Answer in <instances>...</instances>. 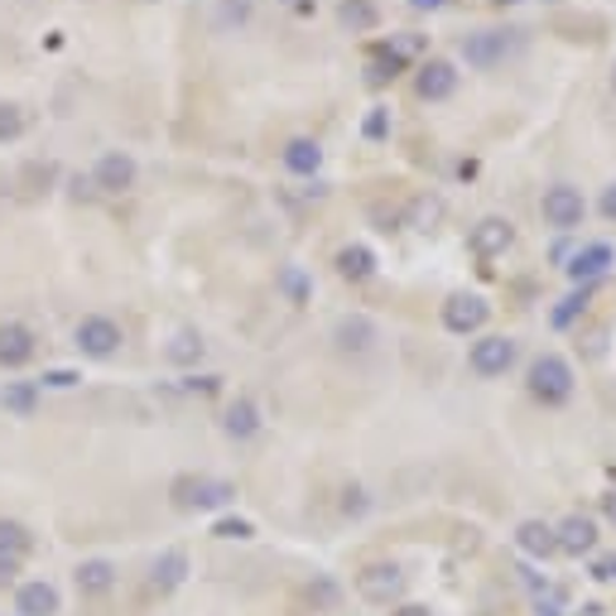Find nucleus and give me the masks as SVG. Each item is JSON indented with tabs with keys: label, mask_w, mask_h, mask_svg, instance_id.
<instances>
[{
	"label": "nucleus",
	"mask_w": 616,
	"mask_h": 616,
	"mask_svg": "<svg viewBox=\"0 0 616 616\" xmlns=\"http://www.w3.org/2000/svg\"><path fill=\"white\" fill-rule=\"evenodd\" d=\"M526 386H530V396L540 400V404L559 410V404H569V396H573V366L563 361L559 352H544V357H534V361H530Z\"/></svg>",
	"instance_id": "1"
},
{
	"label": "nucleus",
	"mask_w": 616,
	"mask_h": 616,
	"mask_svg": "<svg viewBox=\"0 0 616 616\" xmlns=\"http://www.w3.org/2000/svg\"><path fill=\"white\" fill-rule=\"evenodd\" d=\"M121 343H126L121 323L107 318V313H87V318H77V327H73V347L91 361H111L116 352H121Z\"/></svg>",
	"instance_id": "2"
},
{
	"label": "nucleus",
	"mask_w": 616,
	"mask_h": 616,
	"mask_svg": "<svg viewBox=\"0 0 616 616\" xmlns=\"http://www.w3.org/2000/svg\"><path fill=\"white\" fill-rule=\"evenodd\" d=\"M236 501V487L221 477H179L174 482V506L179 510H221Z\"/></svg>",
	"instance_id": "3"
},
{
	"label": "nucleus",
	"mask_w": 616,
	"mask_h": 616,
	"mask_svg": "<svg viewBox=\"0 0 616 616\" xmlns=\"http://www.w3.org/2000/svg\"><path fill=\"white\" fill-rule=\"evenodd\" d=\"M516 357H520V347H516V337H506V333H487V337H477L472 343V352H467V366L477 376H506L510 366H516Z\"/></svg>",
	"instance_id": "4"
},
{
	"label": "nucleus",
	"mask_w": 616,
	"mask_h": 616,
	"mask_svg": "<svg viewBox=\"0 0 616 616\" xmlns=\"http://www.w3.org/2000/svg\"><path fill=\"white\" fill-rule=\"evenodd\" d=\"M540 213H544V221L554 231H573V227H583L587 203H583V193L573 188V183H554V188H544Z\"/></svg>",
	"instance_id": "5"
},
{
	"label": "nucleus",
	"mask_w": 616,
	"mask_h": 616,
	"mask_svg": "<svg viewBox=\"0 0 616 616\" xmlns=\"http://www.w3.org/2000/svg\"><path fill=\"white\" fill-rule=\"evenodd\" d=\"M357 593L366 602H376V607H390L400 593H404V573H400V563H366V569L357 573Z\"/></svg>",
	"instance_id": "6"
},
{
	"label": "nucleus",
	"mask_w": 616,
	"mask_h": 616,
	"mask_svg": "<svg viewBox=\"0 0 616 616\" xmlns=\"http://www.w3.org/2000/svg\"><path fill=\"white\" fill-rule=\"evenodd\" d=\"M491 318V304L482 294H453L449 304H443V327H449L453 337H472V333H482Z\"/></svg>",
	"instance_id": "7"
},
{
	"label": "nucleus",
	"mask_w": 616,
	"mask_h": 616,
	"mask_svg": "<svg viewBox=\"0 0 616 616\" xmlns=\"http://www.w3.org/2000/svg\"><path fill=\"white\" fill-rule=\"evenodd\" d=\"M414 48H419V39H410V34H400V39H390V44H381V48L371 54V63H366V83H371V87L396 83L400 68L410 63Z\"/></svg>",
	"instance_id": "8"
},
{
	"label": "nucleus",
	"mask_w": 616,
	"mask_h": 616,
	"mask_svg": "<svg viewBox=\"0 0 616 616\" xmlns=\"http://www.w3.org/2000/svg\"><path fill=\"white\" fill-rule=\"evenodd\" d=\"M616 266V246L612 241H587V246H579V251L569 256V280L573 284H597L602 274H607Z\"/></svg>",
	"instance_id": "9"
},
{
	"label": "nucleus",
	"mask_w": 616,
	"mask_h": 616,
	"mask_svg": "<svg viewBox=\"0 0 616 616\" xmlns=\"http://www.w3.org/2000/svg\"><path fill=\"white\" fill-rule=\"evenodd\" d=\"M467 246H472V256H482V260L506 256L510 246H516V221H510V217H482L477 227H472Z\"/></svg>",
	"instance_id": "10"
},
{
	"label": "nucleus",
	"mask_w": 616,
	"mask_h": 616,
	"mask_svg": "<svg viewBox=\"0 0 616 616\" xmlns=\"http://www.w3.org/2000/svg\"><path fill=\"white\" fill-rule=\"evenodd\" d=\"M91 188L97 193H126L136 188V160L126 150H107L97 164H91Z\"/></svg>",
	"instance_id": "11"
},
{
	"label": "nucleus",
	"mask_w": 616,
	"mask_h": 616,
	"mask_svg": "<svg viewBox=\"0 0 616 616\" xmlns=\"http://www.w3.org/2000/svg\"><path fill=\"white\" fill-rule=\"evenodd\" d=\"M376 337H381V327L366 318V313H343V318L333 323V347L347 352V357H361V352H371Z\"/></svg>",
	"instance_id": "12"
},
{
	"label": "nucleus",
	"mask_w": 616,
	"mask_h": 616,
	"mask_svg": "<svg viewBox=\"0 0 616 616\" xmlns=\"http://www.w3.org/2000/svg\"><path fill=\"white\" fill-rule=\"evenodd\" d=\"M510 54V34L506 30H477V34H467L463 39V63L467 68H496V63H501Z\"/></svg>",
	"instance_id": "13"
},
{
	"label": "nucleus",
	"mask_w": 616,
	"mask_h": 616,
	"mask_svg": "<svg viewBox=\"0 0 616 616\" xmlns=\"http://www.w3.org/2000/svg\"><path fill=\"white\" fill-rule=\"evenodd\" d=\"M188 554L183 549H164V554H154L150 559V593H160V597H169V593H179L183 583H188Z\"/></svg>",
	"instance_id": "14"
},
{
	"label": "nucleus",
	"mask_w": 616,
	"mask_h": 616,
	"mask_svg": "<svg viewBox=\"0 0 616 616\" xmlns=\"http://www.w3.org/2000/svg\"><path fill=\"white\" fill-rule=\"evenodd\" d=\"M63 593L48 579H30L15 587V616H58Z\"/></svg>",
	"instance_id": "15"
},
{
	"label": "nucleus",
	"mask_w": 616,
	"mask_h": 616,
	"mask_svg": "<svg viewBox=\"0 0 616 616\" xmlns=\"http://www.w3.org/2000/svg\"><path fill=\"white\" fill-rule=\"evenodd\" d=\"M414 91H419L424 101H449L453 91H457V68H453L449 58H429V63H419Z\"/></svg>",
	"instance_id": "16"
},
{
	"label": "nucleus",
	"mask_w": 616,
	"mask_h": 616,
	"mask_svg": "<svg viewBox=\"0 0 616 616\" xmlns=\"http://www.w3.org/2000/svg\"><path fill=\"white\" fill-rule=\"evenodd\" d=\"M34 352H39V343H34L30 327H24V323H0V366H6V371L30 366Z\"/></svg>",
	"instance_id": "17"
},
{
	"label": "nucleus",
	"mask_w": 616,
	"mask_h": 616,
	"mask_svg": "<svg viewBox=\"0 0 616 616\" xmlns=\"http://www.w3.org/2000/svg\"><path fill=\"white\" fill-rule=\"evenodd\" d=\"M554 544H559V554L583 559V554H593L597 549V526L587 516H569V520H559L554 526Z\"/></svg>",
	"instance_id": "18"
},
{
	"label": "nucleus",
	"mask_w": 616,
	"mask_h": 616,
	"mask_svg": "<svg viewBox=\"0 0 616 616\" xmlns=\"http://www.w3.org/2000/svg\"><path fill=\"white\" fill-rule=\"evenodd\" d=\"M116 579H121V569H116L111 559H83L73 569V583H77V593L83 597H107L116 587Z\"/></svg>",
	"instance_id": "19"
},
{
	"label": "nucleus",
	"mask_w": 616,
	"mask_h": 616,
	"mask_svg": "<svg viewBox=\"0 0 616 616\" xmlns=\"http://www.w3.org/2000/svg\"><path fill=\"white\" fill-rule=\"evenodd\" d=\"M516 549H520L526 559H534V563L554 559V554H559V544H554V526H544V520H520V530H516Z\"/></svg>",
	"instance_id": "20"
},
{
	"label": "nucleus",
	"mask_w": 616,
	"mask_h": 616,
	"mask_svg": "<svg viewBox=\"0 0 616 616\" xmlns=\"http://www.w3.org/2000/svg\"><path fill=\"white\" fill-rule=\"evenodd\" d=\"M280 160H284V169H290V174L313 179L323 169V145H318V140H309V136H294L290 145L280 150Z\"/></svg>",
	"instance_id": "21"
},
{
	"label": "nucleus",
	"mask_w": 616,
	"mask_h": 616,
	"mask_svg": "<svg viewBox=\"0 0 616 616\" xmlns=\"http://www.w3.org/2000/svg\"><path fill=\"white\" fill-rule=\"evenodd\" d=\"M221 434L236 439V443H246V439H256L260 434V410H256V400H231L227 404V414H221Z\"/></svg>",
	"instance_id": "22"
},
{
	"label": "nucleus",
	"mask_w": 616,
	"mask_h": 616,
	"mask_svg": "<svg viewBox=\"0 0 616 616\" xmlns=\"http://www.w3.org/2000/svg\"><path fill=\"white\" fill-rule=\"evenodd\" d=\"M337 274H343V280H352V284H361V280H371L376 274V251L371 246H361V241H352V246H343V251H337Z\"/></svg>",
	"instance_id": "23"
},
{
	"label": "nucleus",
	"mask_w": 616,
	"mask_h": 616,
	"mask_svg": "<svg viewBox=\"0 0 616 616\" xmlns=\"http://www.w3.org/2000/svg\"><path fill=\"white\" fill-rule=\"evenodd\" d=\"M593 290H597V284H573V294H563L559 304H554L549 323H554L559 333H563V327H573V323H579L583 313H587V304H593Z\"/></svg>",
	"instance_id": "24"
},
{
	"label": "nucleus",
	"mask_w": 616,
	"mask_h": 616,
	"mask_svg": "<svg viewBox=\"0 0 616 616\" xmlns=\"http://www.w3.org/2000/svg\"><path fill=\"white\" fill-rule=\"evenodd\" d=\"M203 352H207V343H203V333H193V327H179V333L164 343V357L174 366H198Z\"/></svg>",
	"instance_id": "25"
},
{
	"label": "nucleus",
	"mask_w": 616,
	"mask_h": 616,
	"mask_svg": "<svg viewBox=\"0 0 616 616\" xmlns=\"http://www.w3.org/2000/svg\"><path fill=\"white\" fill-rule=\"evenodd\" d=\"M337 20H343V30H352V34H371L376 24H381V10H376V0H343V6H337Z\"/></svg>",
	"instance_id": "26"
},
{
	"label": "nucleus",
	"mask_w": 616,
	"mask_h": 616,
	"mask_svg": "<svg viewBox=\"0 0 616 616\" xmlns=\"http://www.w3.org/2000/svg\"><path fill=\"white\" fill-rule=\"evenodd\" d=\"M274 290L290 299V304L304 309L309 299H313V280L304 274V266H280V270H274Z\"/></svg>",
	"instance_id": "27"
},
{
	"label": "nucleus",
	"mask_w": 616,
	"mask_h": 616,
	"mask_svg": "<svg viewBox=\"0 0 616 616\" xmlns=\"http://www.w3.org/2000/svg\"><path fill=\"white\" fill-rule=\"evenodd\" d=\"M0 404H6V414L30 419L39 410V386L34 381H6V390H0Z\"/></svg>",
	"instance_id": "28"
},
{
	"label": "nucleus",
	"mask_w": 616,
	"mask_h": 616,
	"mask_svg": "<svg viewBox=\"0 0 616 616\" xmlns=\"http://www.w3.org/2000/svg\"><path fill=\"white\" fill-rule=\"evenodd\" d=\"M34 549V534H30V526H20V520H6L0 516V559H24Z\"/></svg>",
	"instance_id": "29"
},
{
	"label": "nucleus",
	"mask_w": 616,
	"mask_h": 616,
	"mask_svg": "<svg viewBox=\"0 0 616 616\" xmlns=\"http://www.w3.org/2000/svg\"><path fill=\"white\" fill-rule=\"evenodd\" d=\"M20 136H24V111L15 101H0V145H6V140H20Z\"/></svg>",
	"instance_id": "30"
},
{
	"label": "nucleus",
	"mask_w": 616,
	"mask_h": 616,
	"mask_svg": "<svg viewBox=\"0 0 616 616\" xmlns=\"http://www.w3.org/2000/svg\"><path fill=\"white\" fill-rule=\"evenodd\" d=\"M213 534H217V540H236V544H241V540H251V534H256V526H251V520H241V516H221L213 526Z\"/></svg>",
	"instance_id": "31"
},
{
	"label": "nucleus",
	"mask_w": 616,
	"mask_h": 616,
	"mask_svg": "<svg viewBox=\"0 0 616 616\" xmlns=\"http://www.w3.org/2000/svg\"><path fill=\"white\" fill-rule=\"evenodd\" d=\"M77 381H83L77 371H68V366H54V371H44L34 386H39V390H73Z\"/></svg>",
	"instance_id": "32"
},
{
	"label": "nucleus",
	"mask_w": 616,
	"mask_h": 616,
	"mask_svg": "<svg viewBox=\"0 0 616 616\" xmlns=\"http://www.w3.org/2000/svg\"><path fill=\"white\" fill-rule=\"evenodd\" d=\"M179 390H183V396H217V390H221V376H183Z\"/></svg>",
	"instance_id": "33"
},
{
	"label": "nucleus",
	"mask_w": 616,
	"mask_h": 616,
	"mask_svg": "<svg viewBox=\"0 0 616 616\" xmlns=\"http://www.w3.org/2000/svg\"><path fill=\"white\" fill-rule=\"evenodd\" d=\"M366 510H371V496H366V487H347V491H343V516L361 520Z\"/></svg>",
	"instance_id": "34"
},
{
	"label": "nucleus",
	"mask_w": 616,
	"mask_h": 616,
	"mask_svg": "<svg viewBox=\"0 0 616 616\" xmlns=\"http://www.w3.org/2000/svg\"><path fill=\"white\" fill-rule=\"evenodd\" d=\"M386 130H390V116H386L381 107H376V111L361 121V136H366V140H386Z\"/></svg>",
	"instance_id": "35"
},
{
	"label": "nucleus",
	"mask_w": 616,
	"mask_h": 616,
	"mask_svg": "<svg viewBox=\"0 0 616 616\" xmlns=\"http://www.w3.org/2000/svg\"><path fill=\"white\" fill-rule=\"evenodd\" d=\"M309 597H313V602H318V607H333V602H337V587H333V583H327V579H318V583H313V587H309Z\"/></svg>",
	"instance_id": "36"
},
{
	"label": "nucleus",
	"mask_w": 616,
	"mask_h": 616,
	"mask_svg": "<svg viewBox=\"0 0 616 616\" xmlns=\"http://www.w3.org/2000/svg\"><path fill=\"white\" fill-rule=\"evenodd\" d=\"M593 579H597V583H616V554H607V559L593 563Z\"/></svg>",
	"instance_id": "37"
},
{
	"label": "nucleus",
	"mask_w": 616,
	"mask_h": 616,
	"mask_svg": "<svg viewBox=\"0 0 616 616\" xmlns=\"http://www.w3.org/2000/svg\"><path fill=\"white\" fill-rule=\"evenodd\" d=\"M251 15V0H227V6H221V20H246Z\"/></svg>",
	"instance_id": "38"
},
{
	"label": "nucleus",
	"mask_w": 616,
	"mask_h": 616,
	"mask_svg": "<svg viewBox=\"0 0 616 616\" xmlns=\"http://www.w3.org/2000/svg\"><path fill=\"white\" fill-rule=\"evenodd\" d=\"M434 217H439V203H424V198L414 203V221H419L424 231H429V221H434Z\"/></svg>",
	"instance_id": "39"
},
{
	"label": "nucleus",
	"mask_w": 616,
	"mask_h": 616,
	"mask_svg": "<svg viewBox=\"0 0 616 616\" xmlns=\"http://www.w3.org/2000/svg\"><path fill=\"white\" fill-rule=\"evenodd\" d=\"M602 217H607V221H616V183H607V188H602Z\"/></svg>",
	"instance_id": "40"
},
{
	"label": "nucleus",
	"mask_w": 616,
	"mask_h": 616,
	"mask_svg": "<svg viewBox=\"0 0 616 616\" xmlns=\"http://www.w3.org/2000/svg\"><path fill=\"white\" fill-rule=\"evenodd\" d=\"M602 516H607V520H612V526H616V487H612L607 496H602Z\"/></svg>",
	"instance_id": "41"
},
{
	"label": "nucleus",
	"mask_w": 616,
	"mask_h": 616,
	"mask_svg": "<svg viewBox=\"0 0 616 616\" xmlns=\"http://www.w3.org/2000/svg\"><path fill=\"white\" fill-rule=\"evenodd\" d=\"M390 616H429V607H419V602H404V607H396Z\"/></svg>",
	"instance_id": "42"
},
{
	"label": "nucleus",
	"mask_w": 616,
	"mask_h": 616,
	"mask_svg": "<svg viewBox=\"0 0 616 616\" xmlns=\"http://www.w3.org/2000/svg\"><path fill=\"white\" fill-rule=\"evenodd\" d=\"M449 0H410V10H443Z\"/></svg>",
	"instance_id": "43"
},
{
	"label": "nucleus",
	"mask_w": 616,
	"mask_h": 616,
	"mask_svg": "<svg viewBox=\"0 0 616 616\" xmlns=\"http://www.w3.org/2000/svg\"><path fill=\"white\" fill-rule=\"evenodd\" d=\"M612 87H616V68H612Z\"/></svg>",
	"instance_id": "44"
}]
</instances>
